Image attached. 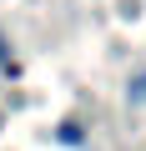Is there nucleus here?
Instances as JSON below:
<instances>
[{"label": "nucleus", "mask_w": 146, "mask_h": 151, "mask_svg": "<svg viewBox=\"0 0 146 151\" xmlns=\"http://www.w3.org/2000/svg\"><path fill=\"white\" fill-rule=\"evenodd\" d=\"M60 141H65V146H76V141H81V126H70V121H65V126H60Z\"/></svg>", "instance_id": "2"}, {"label": "nucleus", "mask_w": 146, "mask_h": 151, "mask_svg": "<svg viewBox=\"0 0 146 151\" xmlns=\"http://www.w3.org/2000/svg\"><path fill=\"white\" fill-rule=\"evenodd\" d=\"M126 101H131V106H146V70H141V76H131V86H126Z\"/></svg>", "instance_id": "1"}, {"label": "nucleus", "mask_w": 146, "mask_h": 151, "mask_svg": "<svg viewBox=\"0 0 146 151\" xmlns=\"http://www.w3.org/2000/svg\"><path fill=\"white\" fill-rule=\"evenodd\" d=\"M0 70H15V60H10V50H5V35H0Z\"/></svg>", "instance_id": "3"}]
</instances>
